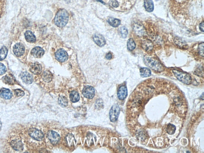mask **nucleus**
Instances as JSON below:
<instances>
[{"instance_id":"1","label":"nucleus","mask_w":204,"mask_h":153,"mask_svg":"<svg viewBox=\"0 0 204 153\" xmlns=\"http://www.w3.org/2000/svg\"><path fill=\"white\" fill-rule=\"evenodd\" d=\"M69 20V14L65 9H61L56 14L54 19L55 24L60 28L66 25Z\"/></svg>"},{"instance_id":"2","label":"nucleus","mask_w":204,"mask_h":153,"mask_svg":"<svg viewBox=\"0 0 204 153\" xmlns=\"http://www.w3.org/2000/svg\"><path fill=\"white\" fill-rule=\"evenodd\" d=\"M144 59L146 65L156 72H161L164 70V67L161 64L154 58L145 56Z\"/></svg>"},{"instance_id":"3","label":"nucleus","mask_w":204,"mask_h":153,"mask_svg":"<svg viewBox=\"0 0 204 153\" xmlns=\"http://www.w3.org/2000/svg\"><path fill=\"white\" fill-rule=\"evenodd\" d=\"M172 72L178 80L181 82L186 85H189L192 83V77L188 73L175 70H173Z\"/></svg>"},{"instance_id":"4","label":"nucleus","mask_w":204,"mask_h":153,"mask_svg":"<svg viewBox=\"0 0 204 153\" xmlns=\"http://www.w3.org/2000/svg\"><path fill=\"white\" fill-rule=\"evenodd\" d=\"M120 108L117 105H114L111 108L110 112V119L111 122H115L118 119L120 113Z\"/></svg>"},{"instance_id":"5","label":"nucleus","mask_w":204,"mask_h":153,"mask_svg":"<svg viewBox=\"0 0 204 153\" xmlns=\"http://www.w3.org/2000/svg\"><path fill=\"white\" fill-rule=\"evenodd\" d=\"M29 134L32 138L37 141H40L44 137L43 133L41 131L34 128H31L29 129Z\"/></svg>"},{"instance_id":"6","label":"nucleus","mask_w":204,"mask_h":153,"mask_svg":"<svg viewBox=\"0 0 204 153\" xmlns=\"http://www.w3.org/2000/svg\"><path fill=\"white\" fill-rule=\"evenodd\" d=\"M55 57L58 61L60 62H64L68 59L69 56L65 50L61 49L56 52Z\"/></svg>"},{"instance_id":"7","label":"nucleus","mask_w":204,"mask_h":153,"mask_svg":"<svg viewBox=\"0 0 204 153\" xmlns=\"http://www.w3.org/2000/svg\"><path fill=\"white\" fill-rule=\"evenodd\" d=\"M48 137L51 143L53 145L57 144L60 140L59 135L56 132L52 130L48 132Z\"/></svg>"},{"instance_id":"8","label":"nucleus","mask_w":204,"mask_h":153,"mask_svg":"<svg viewBox=\"0 0 204 153\" xmlns=\"http://www.w3.org/2000/svg\"><path fill=\"white\" fill-rule=\"evenodd\" d=\"M82 93L85 97L91 99L94 97L95 90L92 86H86L83 89Z\"/></svg>"},{"instance_id":"9","label":"nucleus","mask_w":204,"mask_h":153,"mask_svg":"<svg viewBox=\"0 0 204 153\" xmlns=\"http://www.w3.org/2000/svg\"><path fill=\"white\" fill-rule=\"evenodd\" d=\"M25 51V48L21 43H17L13 47V52L16 56L23 55Z\"/></svg>"},{"instance_id":"10","label":"nucleus","mask_w":204,"mask_h":153,"mask_svg":"<svg viewBox=\"0 0 204 153\" xmlns=\"http://www.w3.org/2000/svg\"><path fill=\"white\" fill-rule=\"evenodd\" d=\"M94 41L98 46H103L106 44V41L103 36L99 34H96L93 36Z\"/></svg>"},{"instance_id":"11","label":"nucleus","mask_w":204,"mask_h":153,"mask_svg":"<svg viewBox=\"0 0 204 153\" xmlns=\"http://www.w3.org/2000/svg\"><path fill=\"white\" fill-rule=\"evenodd\" d=\"M31 53L35 58H40L44 55V51L40 47H36L32 49Z\"/></svg>"},{"instance_id":"12","label":"nucleus","mask_w":204,"mask_h":153,"mask_svg":"<svg viewBox=\"0 0 204 153\" xmlns=\"http://www.w3.org/2000/svg\"><path fill=\"white\" fill-rule=\"evenodd\" d=\"M128 90L127 87L125 86H122L118 89V97L120 100H123L127 97Z\"/></svg>"},{"instance_id":"13","label":"nucleus","mask_w":204,"mask_h":153,"mask_svg":"<svg viewBox=\"0 0 204 153\" xmlns=\"http://www.w3.org/2000/svg\"><path fill=\"white\" fill-rule=\"evenodd\" d=\"M42 70L41 65L38 62L34 63L30 66V71L34 74H40L41 73Z\"/></svg>"},{"instance_id":"14","label":"nucleus","mask_w":204,"mask_h":153,"mask_svg":"<svg viewBox=\"0 0 204 153\" xmlns=\"http://www.w3.org/2000/svg\"><path fill=\"white\" fill-rule=\"evenodd\" d=\"M10 145L15 150L18 151H22L24 148L23 143L19 140H15L12 141L10 143Z\"/></svg>"},{"instance_id":"15","label":"nucleus","mask_w":204,"mask_h":153,"mask_svg":"<svg viewBox=\"0 0 204 153\" xmlns=\"http://www.w3.org/2000/svg\"><path fill=\"white\" fill-rule=\"evenodd\" d=\"M21 78L23 81L26 84H31L33 81L32 76L27 72H23L22 73Z\"/></svg>"},{"instance_id":"16","label":"nucleus","mask_w":204,"mask_h":153,"mask_svg":"<svg viewBox=\"0 0 204 153\" xmlns=\"http://www.w3.org/2000/svg\"><path fill=\"white\" fill-rule=\"evenodd\" d=\"M0 96L5 99H9L12 97V93L9 89L3 88L0 90Z\"/></svg>"},{"instance_id":"17","label":"nucleus","mask_w":204,"mask_h":153,"mask_svg":"<svg viewBox=\"0 0 204 153\" xmlns=\"http://www.w3.org/2000/svg\"><path fill=\"white\" fill-rule=\"evenodd\" d=\"M25 37L27 41L30 43H34L36 42V37L31 31H27L25 33Z\"/></svg>"},{"instance_id":"18","label":"nucleus","mask_w":204,"mask_h":153,"mask_svg":"<svg viewBox=\"0 0 204 153\" xmlns=\"http://www.w3.org/2000/svg\"><path fill=\"white\" fill-rule=\"evenodd\" d=\"M142 46L144 50L147 52H150L153 49V44L150 41L146 40L143 42Z\"/></svg>"},{"instance_id":"19","label":"nucleus","mask_w":204,"mask_h":153,"mask_svg":"<svg viewBox=\"0 0 204 153\" xmlns=\"http://www.w3.org/2000/svg\"><path fill=\"white\" fill-rule=\"evenodd\" d=\"M145 7L147 12H152L153 11L154 7L152 0H145Z\"/></svg>"},{"instance_id":"20","label":"nucleus","mask_w":204,"mask_h":153,"mask_svg":"<svg viewBox=\"0 0 204 153\" xmlns=\"http://www.w3.org/2000/svg\"><path fill=\"white\" fill-rule=\"evenodd\" d=\"M134 29L137 34L139 35V36H143V35L145 34V29H144L142 26L140 24H135Z\"/></svg>"},{"instance_id":"21","label":"nucleus","mask_w":204,"mask_h":153,"mask_svg":"<svg viewBox=\"0 0 204 153\" xmlns=\"http://www.w3.org/2000/svg\"><path fill=\"white\" fill-rule=\"evenodd\" d=\"M43 79L44 81L46 82L51 81L53 78V75L52 73L49 71H45L43 74Z\"/></svg>"},{"instance_id":"22","label":"nucleus","mask_w":204,"mask_h":153,"mask_svg":"<svg viewBox=\"0 0 204 153\" xmlns=\"http://www.w3.org/2000/svg\"><path fill=\"white\" fill-rule=\"evenodd\" d=\"M140 75L143 78H146L151 75L150 70L148 68H142L140 70Z\"/></svg>"},{"instance_id":"23","label":"nucleus","mask_w":204,"mask_h":153,"mask_svg":"<svg viewBox=\"0 0 204 153\" xmlns=\"http://www.w3.org/2000/svg\"><path fill=\"white\" fill-rule=\"evenodd\" d=\"M70 99L73 102H76L78 101L80 99L79 94L76 91H73L70 94Z\"/></svg>"},{"instance_id":"24","label":"nucleus","mask_w":204,"mask_h":153,"mask_svg":"<svg viewBox=\"0 0 204 153\" xmlns=\"http://www.w3.org/2000/svg\"><path fill=\"white\" fill-rule=\"evenodd\" d=\"M108 22L111 26H113L114 27H117L119 26L120 24V21L119 20L113 18H109L108 20Z\"/></svg>"},{"instance_id":"25","label":"nucleus","mask_w":204,"mask_h":153,"mask_svg":"<svg viewBox=\"0 0 204 153\" xmlns=\"http://www.w3.org/2000/svg\"><path fill=\"white\" fill-rule=\"evenodd\" d=\"M8 53V49L6 47L3 46L0 50V60H2L6 58Z\"/></svg>"},{"instance_id":"26","label":"nucleus","mask_w":204,"mask_h":153,"mask_svg":"<svg viewBox=\"0 0 204 153\" xmlns=\"http://www.w3.org/2000/svg\"><path fill=\"white\" fill-rule=\"evenodd\" d=\"M59 104L61 107H66L68 104V100L66 97L64 96H61L59 98Z\"/></svg>"},{"instance_id":"27","label":"nucleus","mask_w":204,"mask_h":153,"mask_svg":"<svg viewBox=\"0 0 204 153\" xmlns=\"http://www.w3.org/2000/svg\"><path fill=\"white\" fill-rule=\"evenodd\" d=\"M135 43L132 38H130L127 42V48L130 51H132L135 48Z\"/></svg>"},{"instance_id":"28","label":"nucleus","mask_w":204,"mask_h":153,"mask_svg":"<svg viewBox=\"0 0 204 153\" xmlns=\"http://www.w3.org/2000/svg\"><path fill=\"white\" fill-rule=\"evenodd\" d=\"M176 127L174 125L169 124L166 128V131L169 134H173L175 133Z\"/></svg>"},{"instance_id":"29","label":"nucleus","mask_w":204,"mask_h":153,"mask_svg":"<svg viewBox=\"0 0 204 153\" xmlns=\"http://www.w3.org/2000/svg\"><path fill=\"white\" fill-rule=\"evenodd\" d=\"M120 34L121 36L123 38H126L127 37L128 34V31L127 29L125 27H123L121 28L120 30Z\"/></svg>"},{"instance_id":"30","label":"nucleus","mask_w":204,"mask_h":153,"mask_svg":"<svg viewBox=\"0 0 204 153\" xmlns=\"http://www.w3.org/2000/svg\"><path fill=\"white\" fill-rule=\"evenodd\" d=\"M4 82L7 83H6L12 84L14 83V80L13 78H12L10 76L6 75L4 78Z\"/></svg>"},{"instance_id":"31","label":"nucleus","mask_w":204,"mask_h":153,"mask_svg":"<svg viewBox=\"0 0 204 153\" xmlns=\"http://www.w3.org/2000/svg\"><path fill=\"white\" fill-rule=\"evenodd\" d=\"M199 54L202 57L204 56V43L199 44L198 47Z\"/></svg>"},{"instance_id":"32","label":"nucleus","mask_w":204,"mask_h":153,"mask_svg":"<svg viewBox=\"0 0 204 153\" xmlns=\"http://www.w3.org/2000/svg\"><path fill=\"white\" fill-rule=\"evenodd\" d=\"M7 69L3 64L0 63V75L4 74L6 72Z\"/></svg>"},{"instance_id":"33","label":"nucleus","mask_w":204,"mask_h":153,"mask_svg":"<svg viewBox=\"0 0 204 153\" xmlns=\"http://www.w3.org/2000/svg\"><path fill=\"white\" fill-rule=\"evenodd\" d=\"M15 94L17 96H22L24 94V92L21 89H15L14 90Z\"/></svg>"},{"instance_id":"34","label":"nucleus","mask_w":204,"mask_h":153,"mask_svg":"<svg viewBox=\"0 0 204 153\" xmlns=\"http://www.w3.org/2000/svg\"><path fill=\"white\" fill-rule=\"evenodd\" d=\"M110 5L113 7H117L119 5L118 2L116 0H111L110 1Z\"/></svg>"},{"instance_id":"35","label":"nucleus","mask_w":204,"mask_h":153,"mask_svg":"<svg viewBox=\"0 0 204 153\" xmlns=\"http://www.w3.org/2000/svg\"><path fill=\"white\" fill-rule=\"evenodd\" d=\"M106 59H108V60H110V59H112V55L111 54V53L109 52V53H107L106 56Z\"/></svg>"},{"instance_id":"36","label":"nucleus","mask_w":204,"mask_h":153,"mask_svg":"<svg viewBox=\"0 0 204 153\" xmlns=\"http://www.w3.org/2000/svg\"><path fill=\"white\" fill-rule=\"evenodd\" d=\"M204 22H203L202 23H200V24H199V29H200V30H201L202 31H203V32H204Z\"/></svg>"},{"instance_id":"37","label":"nucleus","mask_w":204,"mask_h":153,"mask_svg":"<svg viewBox=\"0 0 204 153\" xmlns=\"http://www.w3.org/2000/svg\"><path fill=\"white\" fill-rule=\"evenodd\" d=\"M97 1H98L100 2L101 3H103V4H104V3L103 2V1L102 0H97Z\"/></svg>"},{"instance_id":"38","label":"nucleus","mask_w":204,"mask_h":153,"mask_svg":"<svg viewBox=\"0 0 204 153\" xmlns=\"http://www.w3.org/2000/svg\"><path fill=\"white\" fill-rule=\"evenodd\" d=\"M2 127V124L1 122V121H0V130H1V128Z\"/></svg>"}]
</instances>
